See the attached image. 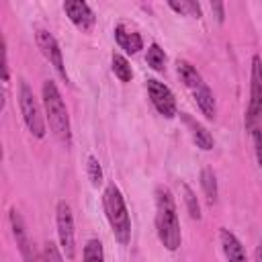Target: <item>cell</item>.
Here are the masks:
<instances>
[{"mask_svg": "<svg viewBox=\"0 0 262 262\" xmlns=\"http://www.w3.org/2000/svg\"><path fill=\"white\" fill-rule=\"evenodd\" d=\"M156 231L166 250L174 252L180 248L182 233H180V221H178L174 196L164 186L156 188Z\"/></svg>", "mask_w": 262, "mask_h": 262, "instance_id": "obj_1", "label": "cell"}, {"mask_svg": "<svg viewBox=\"0 0 262 262\" xmlns=\"http://www.w3.org/2000/svg\"><path fill=\"white\" fill-rule=\"evenodd\" d=\"M43 106H45V117L49 121V127L53 131V135L70 145L72 141V131H70V115H68V108H66V102L55 86V82L47 80L43 82Z\"/></svg>", "mask_w": 262, "mask_h": 262, "instance_id": "obj_2", "label": "cell"}, {"mask_svg": "<svg viewBox=\"0 0 262 262\" xmlns=\"http://www.w3.org/2000/svg\"><path fill=\"white\" fill-rule=\"evenodd\" d=\"M102 207H104L106 219L111 223V229L115 233V239L121 246H127L129 239H131V219H129V211H127L125 199H123V194H121V190H119L117 184L111 182L104 188Z\"/></svg>", "mask_w": 262, "mask_h": 262, "instance_id": "obj_3", "label": "cell"}, {"mask_svg": "<svg viewBox=\"0 0 262 262\" xmlns=\"http://www.w3.org/2000/svg\"><path fill=\"white\" fill-rule=\"evenodd\" d=\"M18 104H20V113H23L27 129L39 139L45 137V119H43L41 106L27 82H20V86H18Z\"/></svg>", "mask_w": 262, "mask_h": 262, "instance_id": "obj_4", "label": "cell"}, {"mask_svg": "<svg viewBox=\"0 0 262 262\" xmlns=\"http://www.w3.org/2000/svg\"><path fill=\"white\" fill-rule=\"evenodd\" d=\"M262 121V59L260 55L252 57V76H250V104L246 113V127L252 131Z\"/></svg>", "mask_w": 262, "mask_h": 262, "instance_id": "obj_5", "label": "cell"}, {"mask_svg": "<svg viewBox=\"0 0 262 262\" xmlns=\"http://www.w3.org/2000/svg\"><path fill=\"white\" fill-rule=\"evenodd\" d=\"M55 223H57V237L61 246V254L68 260L76 256V233H74V215L72 207L66 201H59L55 207Z\"/></svg>", "mask_w": 262, "mask_h": 262, "instance_id": "obj_6", "label": "cell"}, {"mask_svg": "<svg viewBox=\"0 0 262 262\" xmlns=\"http://www.w3.org/2000/svg\"><path fill=\"white\" fill-rule=\"evenodd\" d=\"M10 227H12V235L16 239V246L20 250L23 260L25 262H43V256H39L33 239L29 237L25 221H23V217H20V213L16 209H10Z\"/></svg>", "mask_w": 262, "mask_h": 262, "instance_id": "obj_7", "label": "cell"}, {"mask_svg": "<svg viewBox=\"0 0 262 262\" xmlns=\"http://www.w3.org/2000/svg\"><path fill=\"white\" fill-rule=\"evenodd\" d=\"M35 41H37V47H39V51L43 53V57H45V59L57 70V74L68 82V72H66V68H63L61 49H59L55 37H53L49 31H45V29H37V31H35Z\"/></svg>", "mask_w": 262, "mask_h": 262, "instance_id": "obj_8", "label": "cell"}, {"mask_svg": "<svg viewBox=\"0 0 262 262\" xmlns=\"http://www.w3.org/2000/svg\"><path fill=\"white\" fill-rule=\"evenodd\" d=\"M147 94H149L151 104L156 106V111H158L160 115H164L166 119H172V117L176 115V100H174V94H172V90H170L164 82H160V80H156V78H149V80H147Z\"/></svg>", "mask_w": 262, "mask_h": 262, "instance_id": "obj_9", "label": "cell"}, {"mask_svg": "<svg viewBox=\"0 0 262 262\" xmlns=\"http://www.w3.org/2000/svg\"><path fill=\"white\" fill-rule=\"evenodd\" d=\"M66 14L70 16V20L80 29V31H90L94 25V12L90 10V6L82 0H72L63 4Z\"/></svg>", "mask_w": 262, "mask_h": 262, "instance_id": "obj_10", "label": "cell"}, {"mask_svg": "<svg viewBox=\"0 0 262 262\" xmlns=\"http://www.w3.org/2000/svg\"><path fill=\"white\" fill-rule=\"evenodd\" d=\"M219 242H221V248H223V254L227 258V262H248V254L242 246V242L225 227H221L219 231Z\"/></svg>", "mask_w": 262, "mask_h": 262, "instance_id": "obj_11", "label": "cell"}, {"mask_svg": "<svg viewBox=\"0 0 262 262\" xmlns=\"http://www.w3.org/2000/svg\"><path fill=\"white\" fill-rule=\"evenodd\" d=\"M115 39H117L119 47L125 49L127 53H137V51L143 47L141 35L135 33V31H129L125 25H117V27H115Z\"/></svg>", "mask_w": 262, "mask_h": 262, "instance_id": "obj_12", "label": "cell"}, {"mask_svg": "<svg viewBox=\"0 0 262 262\" xmlns=\"http://www.w3.org/2000/svg\"><path fill=\"white\" fill-rule=\"evenodd\" d=\"M184 119V123L188 125V129H190V135H192V141L196 143V147H201V149H205V151H209V149H213V137H211V133L201 125V123H196V121H192L188 115H184L182 117Z\"/></svg>", "mask_w": 262, "mask_h": 262, "instance_id": "obj_13", "label": "cell"}, {"mask_svg": "<svg viewBox=\"0 0 262 262\" xmlns=\"http://www.w3.org/2000/svg\"><path fill=\"white\" fill-rule=\"evenodd\" d=\"M176 70H178V76H180V80L184 82V86H186V88H190L192 92L205 84V82H203V78H201V74L196 72V68H194V66H190L188 61L178 59V61H176Z\"/></svg>", "mask_w": 262, "mask_h": 262, "instance_id": "obj_14", "label": "cell"}, {"mask_svg": "<svg viewBox=\"0 0 262 262\" xmlns=\"http://www.w3.org/2000/svg\"><path fill=\"white\" fill-rule=\"evenodd\" d=\"M192 94H194V100H196L199 108L203 111V115H205L207 119H213V117H215V98H213L211 88H209L207 84H203V86L196 88Z\"/></svg>", "mask_w": 262, "mask_h": 262, "instance_id": "obj_15", "label": "cell"}, {"mask_svg": "<svg viewBox=\"0 0 262 262\" xmlns=\"http://www.w3.org/2000/svg\"><path fill=\"white\" fill-rule=\"evenodd\" d=\"M201 186H203V192H205L207 201L215 203V199H217V178H215V172L211 168L201 170Z\"/></svg>", "mask_w": 262, "mask_h": 262, "instance_id": "obj_16", "label": "cell"}, {"mask_svg": "<svg viewBox=\"0 0 262 262\" xmlns=\"http://www.w3.org/2000/svg\"><path fill=\"white\" fill-rule=\"evenodd\" d=\"M113 72H115V76H117L121 82H129L131 76H133L127 57H123L121 53H113Z\"/></svg>", "mask_w": 262, "mask_h": 262, "instance_id": "obj_17", "label": "cell"}, {"mask_svg": "<svg viewBox=\"0 0 262 262\" xmlns=\"http://www.w3.org/2000/svg\"><path fill=\"white\" fill-rule=\"evenodd\" d=\"M84 262H104V252H102V244L98 239H88L84 246V254H82Z\"/></svg>", "mask_w": 262, "mask_h": 262, "instance_id": "obj_18", "label": "cell"}, {"mask_svg": "<svg viewBox=\"0 0 262 262\" xmlns=\"http://www.w3.org/2000/svg\"><path fill=\"white\" fill-rule=\"evenodd\" d=\"M180 190H182V196H184V203H186V209H188V215L192 219H201V207H199V201H196V194L190 190L188 184L180 182Z\"/></svg>", "mask_w": 262, "mask_h": 262, "instance_id": "obj_19", "label": "cell"}, {"mask_svg": "<svg viewBox=\"0 0 262 262\" xmlns=\"http://www.w3.org/2000/svg\"><path fill=\"white\" fill-rule=\"evenodd\" d=\"M168 6L172 10H176V12H180V14H188V16H196V18L201 16V4L194 2V0H182V2L170 0Z\"/></svg>", "mask_w": 262, "mask_h": 262, "instance_id": "obj_20", "label": "cell"}, {"mask_svg": "<svg viewBox=\"0 0 262 262\" xmlns=\"http://www.w3.org/2000/svg\"><path fill=\"white\" fill-rule=\"evenodd\" d=\"M147 66L151 68V70H156V72H162L164 70V63H166V55H164V51L160 49V45H149V49H147Z\"/></svg>", "mask_w": 262, "mask_h": 262, "instance_id": "obj_21", "label": "cell"}, {"mask_svg": "<svg viewBox=\"0 0 262 262\" xmlns=\"http://www.w3.org/2000/svg\"><path fill=\"white\" fill-rule=\"evenodd\" d=\"M86 172H88V178H90L92 186H100L102 184V168H100V164H98V160L94 156H88Z\"/></svg>", "mask_w": 262, "mask_h": 262, "instance_id": "obj_22", "label": "cell"}, {"mask_svg": "<svg viewBox=\"0 0 262 262\" xmlns=\"http://www.w3.org/2000/svg\"><path fill=\"white\" fill-rule=\"evenodd\" d=\"M43 262H63L59 250L55 248L53 242H47L45 248H43Z\"/></svg>", "mask_w": 262, "mask_h": 262, "instance_id": "obj_23", "label": "cell"}, {"mask_svg": "<svg viewBox=\"0 0 262 262\" xmlns=\"http://www.w3.org/2000/svg\"><path fill=\"white\" fill-rule=\"evenodd\" d=\"M250 133H252V141H254L256 160H258V164H260V168H262V129H260V127H256V129H252Z\"/></svg>", "mask_w": 262, "mask_h": 262, "instance_id": "obj_24", "label": "cell"}, {"mask_svg": "<svg viewBox=\"0 0 262 262\" xmlns=\"http://www.w3.org/2000/svg\"><path fill=\"white\" fill-rule=\"evenodd\" d=\"M211 10H215V14H217V20H219V23H223V18H225V12H223V4H221V2H211Z\"/></svg>", "mask_w": 262, "mask_h": 262, "instance_id": "obj_25", "label": "cell"}, {"mask_svg": "<svg viewBox=\"0 0 262 262\" xmlns=\"http://www.w3.org/2000/svg\"><path fill=\"white\" fill-rule=\"evenodd\" d=\"M254 262H262V244L256 248V252H254Z\"/></svg>", "mask_w": 262, "mask_h": 262, "instance_id": "obj_26", "label": "cell"}]
</instances>
